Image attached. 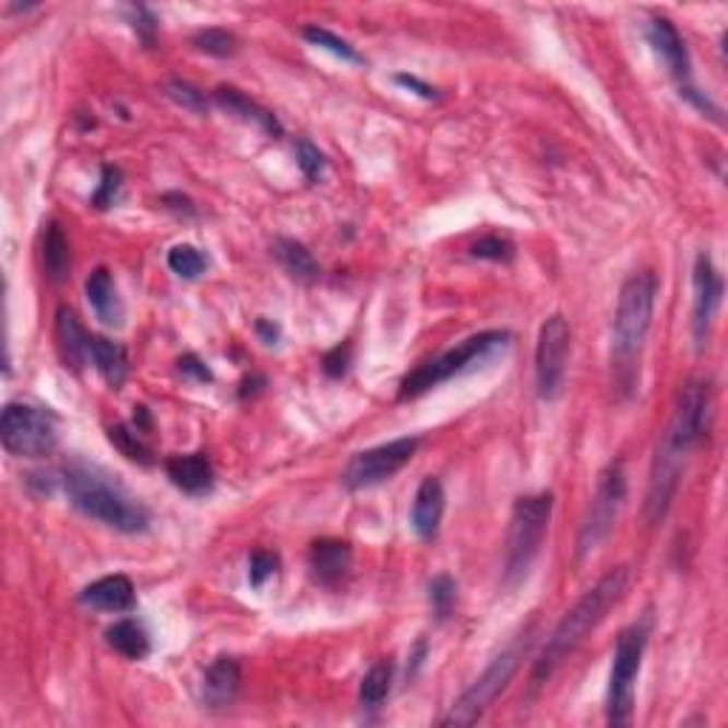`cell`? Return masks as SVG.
Masks as SVG:
<instances>
[{
    "label": "cell",
    "mask_w": 728,
    "mask_h": 728,
    "mask_svg": "<svg viewBox=\"0 0 728 728\" xmlns=\"http://www.w3.org/2000/svg\"><path fill=\"white\" fill-rule=\"evenodd\" d=\"M657 276L652 271L632 274L618 296L612 322V382L620 398H632L641 387V356L652 331Z\"/></svg>",
    "instance_id": "6da1fadb"
},
{
    "label": "cell",
    "mask_w": 728,
    "mask_h": 728,
    "mask_svg": "<svg viewBox=\"0 0 728 728\" xmlns=\"http://www.w3.org/2000/svg\"><path fill=\"white\" fill-rule=\"evenodd\" d=\"M626 586L629 570L626 566H614V570L606 572L592 589H586L584 598L577 600L570 612L558 620V626L552 629L547 646H544V652L538 655V660H535L533 666V678H529V689H533V692H538L544 683H549V678L556 675L558 666L584 643V637L606 618V612L623 598Z\"/></svg>",
    "instance_id": "7a4b0ae2"
},
{
    "label": "cell",
    "mask_w": 728,
    "mask_h": 728,
    "mask_svg": "<svg viewBox=\"0 0 728 728\" xmlns=\"http://www.w3.org/2000/svg\"><path fill=\"white\" fill-rule=\"evenodd\" d=\"M63 490L74 510L115 533L140 535L152 524L148 510L126 487L83 462H72L63 469Z\"/></svg>",
    "instance_id": "3957f363"
},
{
    "label": "cell",
    "mask_w": 728,
    "mask_h": 728,
    "mask_svg": "<svg viewBox=\"0 0 728 728\" xmlns=\"http://www.w3.org/2000/svg\"><path fill=\"white\" fill-rule=\"evenodd\" d=\"M510 342L512 336L506 331H484L469 336L462 345L450 347L447 354H441L439 359L425 361V365L404 375L402 384H398V402H413V398L425 396V393L450 382L455 375L478 368L484 361H490L498 350L510 347Z\"/></svg>",
    "instance_id": "277c9868"
},
{
    "label": "cell",
    "mask_w": 728,
    "mask_h": 728,
    "mask_svg": "<svg viewBox=\"0 0 728 728\" xmlns=\"http://www.w3.org/2000/svg\"><path fill=\"white\" fill-rule=\"evenodd\" d=\"M529 649H533V626L524 629L518 637H512L510 646H506L501 655L492 657L490 666H487V669L473 680L467 692L450 706L447 717L441 720V726H473V723L481 720L487 708L506 692V685L515 678V671L521 669V660L527 657Z\"/></svg>",
    "instance_id": "5b68a950"
},
{
    "label": "cell",
    "mask_w": 728,
    "mask_h": 728,
    "mask_svg": "<svg viewBox=\"0 0 728 728\" xmlns=\"http://www.w3.org/2000/svg\"><path fill=\"white\" fill-rule=\"evenodd\" d=\"M552 492L524 496L515 501L506 533V561H504V586H518L533 570L535 558L541 552L544 535L552 518Z\"/></svg>",
    "instance_id": "8992f818"
},
{
    "label": "cell",
    "mask_w": 728,
    "mask_h": 728,
    "mask_svg": "<svg viewBox=\"0 0 728 728\" xmlns=\"http://www.w3.org/2000/svg\"><path fill=\"white\" fill-rule=\"evenodd\" d=\"M649 643V620L632 623L618 637L609 671V692H606V720L609 726H629L635 712V683L641 675L643 652Z\"/></svg>",
    "instance_id": "52a82bcc"
},
{
    "label": "cell",
    "mask_w": 728,
    "mask_h": 728,
    "mask_svg": "<svg viewBox=\"0 0 728 728\" xmlns=\"http://www.w3.org/2000/svg\"><path fill=\"white\" fill-rule=\"evenodd\" d=\"M0 439L9 455L17 458H44L58 447L55 416L35 404L9 402L0 419Z\"/></svg>",
    "instance_id": "ba28073f"
},
{
    "label": "cell",
    "mask_w": 728,
    "mask_h": 728,
    "mask_svg": "<svg viewBox=\"0 0 728 728\" xmlns=\"http://www.w3.org/2000/svg\"><path fill=\"white\" fill-rule=\"evenodd\" d=\"M626 501V469L623 462L606 464L598 476V487L592 496V504L584 515L581 533H577V556L584 558L600 547L614 529L620 510Z\"/></svg>",
    "instance_id": "9c48e42d"
},
{
    "label": "cell",
    "mask_w": 728,
    "mask_h": 728,
    "mask_svg": "<svg viewBox=\"0 0 728 728\" xmlns=\"http://www.w3.org/2000/svg\"><path fill=\"white\" fill-rule=\"evenodd\" d=\"M712 384H708L706 379H689V382L680 387L671 421L660 439H664L666 444H671L675 450H680L683 455L694 453L708 435V430H712Z\"/></svg>",
    "instance_id": "30bf717a"
},
{
    "label": "cell",
    "mask_w": 728,
    "mask_h": 728,
    "mask_svg": "<svg viewBox=\"0 0 728 728\" xmlns=\"http://www.w3.org/2000/svg\"><path fill=\"white\" fill-rule=\"evenodd\" d=\"M572 331L570 322L556 313L538 331V345H535V384L538 396L544 402L561 396L563 382H566V361H570Z\"/></svg>",
    "instance_id": "8fae6325"
},
{
    "label": "cell",
    "mask_w": 728,
    "mask_h": 728,
    "mask_svg": "<svg viewBox=\"0 0 728 728\" xmlns=\"http://www.w3.org/2000/svg\"><path fill=\"white\" fill-rule=\"evenodd\" d=\"M419 435H404L393 439L387 444L370 447L365 453H356L345 469V487L347 490H370L375 484H384L396 476L398 469L410 464V458L419 450Z\"/></svg>",
    "instance_id": "7c38bea8"
},
{
    "label": "cell",
    "mask_w": 728,
    "mask_h": 728,
    "mask_svg": "<svg viewBox=\"0 0 728 728\" xmlns=\"http://www.w3.org/2000/svg\"><path fill=\"white\" fill-rule=\"evenodd\" d=\"M692 282H694L692 333H694V342H697V347L703 350V347L708 345L714 317H717V310H720V302H723V276H720V271L714 267L712 256H708L706 251H700L697 260H694Z\"/></svg>",
    "instance_id": "4fadbf2b"
},
{
    "label": "cell",
    "mask_w": 728,
    "mask_h": 728,
    "mask_svg": "<svg viewBox=\"0 0 728 728\" xmlns=\"http://www.w3.org/2000/svg\"><path fill=\"white\" fill-rule=\"evenodd\" d=\"M646 37H649L660 63L666 65V72L678 80L680 92L692 88V63H689V51H685L683 37L675 29V23L666 21V17H655L646 29Z\"/></svg>",
    "instance_id": "5bb4252c"
},
{
    "label": "cell",
    "mask_w": 728,
    "mask_h": 728,
    "mask_svg": "<svg viewBox=\"0 0 728 728\" xmlns=\"http://www.w3.org/2000/svg\"><path fill=\"white\" fill-rule=\"evenodd\" d=\"M55 339H58V354L65 370L80 373L92 361V336L86 333V327L80 325L77 313L72 308H58Z\"/></svg>",
    "instance_id": "9a60e30c"
},
{
    "label": "cell",
    "mask_w": 728,
    "mask_h": 728,
    "mask_svg": "<svg viewBox=\"0 0 728 728\" xmlns=\"http://www.w3.org/2000/svg\"><path fill=\"white\" fill-rule=\"evenodd\" d=\"M242 685V669L234 657H217L214 664L205 669L202 678V706L211 712H225L234 706V700Z\"/></svg>",
    "instance_id": "2e32d148"
},
{
    "label": "cell",
    "mask_w": 728,
    "mask_h": 728,
    "mask_svg": "<svg viewBox=\"0 0 728 728\" xmlns=\"http://www.w3.org/2000/svg\"><path fill=\"white\" fill-rule=\"evenodd\" d=\"M80 604L88 606V609H97V612L126 614L134 612L138 592H134V584L126 575H106L80 592Z\"/></svg>",
    "instance_id": "e0dca14e"
},
{
    "label": "cell",
    "mask_w": 728,
    "mask_h": 728,
    "mask_svg": "<svg viewBox=\"0 0 728 728\" xmlns=\"http://www.w3.org/2000/svg\"><path fill=\"white\" fill-rule=\"evenodd\" d=\"M350 563H354V549H350L347 541H339V538H319V541L310 544V575L322 586L339 584L342 577L347 575V570H350Z\"/></svg>",
    "instance_id": "ac0fdd59"
},
{
    "label": "cell",
    "mask_w": 728,
    "mask_h": 728,
    "mask_svg": "<svg viewBox=\"0 0 728 728\" xmlns=\"http://www.w3.org/2000/svg\"><path fill=\"white\" fill-rule=\"evenodd\" d=\"M166 476L186 496H208L214 490V467L205 453L171 455L166 462Z\"/></svg>",
    "instance_id": "d6986e66"
},
{
    "label": "cell",
    "mask_w": 728,
    "mask_h": 728,
    "mask_svg": "<svg viewBox=\"0 0 728 728\" xmlns=\"http://www.w3.org/2000/svg\"><path fill=\"white\" fill-rule=\"evenodd\" d=\"M441 518H444V487L439 478H425L416 490L410 510V524L421 541H435Z\"/></svg>",
    "instance_id": "ffe728a7"
},
{
    "label": "cell",
    "mask_w": 728,
    "mask_h": 728,
    "mask_svg": "<svg viewBox=\"0 0 728 728\" xmlns=\"http://www.w3.org/2000/svg\"><path fill=\"white\" fill-rule=\"evenodd\" d=\"M214 100H217L219 109L234 115L237 120H242V123L256 126V129H260L262 134H267V138H282V123L276 120L274 111L262 109L260 103L251 100V97L239 92V88L219 86L217 92H214Z\"/></svg>",
    "instance_id": "44dd1931"
},
{
    "label": "cell",
    "mask_w": 728,
    "mask_h": 728,
    "mask_svg": "<svg viewBox=\"0 0 728 728\" xmlns=\"http://www.w3.org/2000/svg\"><path fill=\"white\" fill-rule=\"evenodd\" d=\"M86 296L92 305L94 317L100 319L106 327L123 325V302L117 296V285L111 279L109 267H94L86 279Z\"/></svg>",
    "instance_id": "7402d4cb"
},
{
    "label": "cell",
    "mask_w": 728,
    "mask_h": 728,
    "mask_svg": "<svg viewBox=\"0 0 728 728\" xmlns=\"http://www.w3.org/2000/svg\"><path fill=\"white\" fill-rule=\"evenodd\" d=\"M274 256L282 267H285V274L290 279L302 282V285H313V282L322 276V267L319 262L313 260V253L299 242V239L290 237H279L274 242Z\"/></svg>",
    "instance_id": "603a6c76"
},
{
    "label": "cell",
    "mask_w": 728,
    "mask_h": 728,
    "mask_svg": "<svg viewBox=\"0 0 728 728\" xmlns=\"http://www.w3.org/2000/svg\"><path fill=\"white\" fill-rule=\"evenodd\" d=\"M106 643L117 655H123L126 660H145L152 652V637L138 620H117L115 626L106 629Z\"/></svg>",
    "instance_id": "cb8c5ba5"
},
{
    "label": "cell",
    "mask_w": 728,
    "mask_h": 728,
    "mask_svg": "<svg viewBox=\"0 0 728 728\" xmlns=\"http://www.w3.org/2000/svg\"><path fill=\"white\" fill-rule=\"evenodd\" d=\"M92 361L109 387H123L126 375H129V359H126V350L117 342L106 339V336H92Z\"/></svg>",
    "instance_id": "d4e9b609"
},
{
    "label": "cell",
    "mask_w": 728,
    "mask_h": 728,
    "mask_svg": "<svg viewBox=\"0 0 728 728\" xmlns=\"http://www.w3.org/2000/svg\"><path fill=\"white\" fill-rule=\"evenodd\" d=\"M44 271L49 282L63 285L72 271V253H69V239L58 223H49L44 231Z\"/></svg>",
    "instance_id": "484cf974"
},
{
    "label": "cell",
    "mask_w": 728,
    "mask_h": 728,
    "mask_svg": "<svg viewBox=\"0 0 728 728\" xmlns=\"http://www.w3.org/2000/svg\"><path fill=\"white\" fill-rule=\"evenodd\" d=\"M393 689V664L382 660V664L370 666V671L361 678L359 685V703L361 708H379L384 700L390 697Z\"/></svg>",
    "instance_id": "4316f807"
},
{
    "label": "cell",
    "mask_w": 728,
    "mask_h": 728,
    "mask_svg": "<svg viewBox=\"0 0 728 728\" xmlns=\"http://www.w3.org/2000/svg\"><path fill=\"white\" fill-rule=\"evenodd\" d=\"M109 441L115 444L120 453L129 458V462L140 464V467H152L154 464V453L152 447L143 441V433L134 430L131 425H117L109 430Z\"/></svg>",
    "instance_id": "83f0119b"
},
{
    "label": "cell",
    "mask_w": 728,
    "mask_h": 728,
    "mask_svg": "<svg viewBox=\"0 0 728 728\" xmlns=\"http://www.w3.org/2000/svg\"><path fill=\"white\" fill-rule=\"evenodd\" d=\"M302 37L310 46H317V49H322V51H331L333 58L345 60V63H354V65L365 63V58H361L359 51L347 44L345 37L333 35L331 29H322V26H305Z\"/></svg>",
    "instance_id": "f1b7e54d"
},
{
    "label": "cell",
    "mask_w": 728,
    "mask_h": 728,
    "mask_svg": "<svg viewBox=\"0 0 728 728\" xmlns=\"http://www.w3.org/2000/svg\"><path fill=\"white\" fill-rule=\"evenodd\" d=\"M191 46L208 58H234L239 51V40L228 29H200L191 37Z\"/></svg>",
    "instance_id": "f546056e"
},
{
    "label": "cell",
    "mask_w": 728,
    "mask_h": 728,
    "mask_svg": "<svg viewBox=\"0 0 728 728\" xmlns=\"http://www.w3.org/2000/svg\"><path fill=\"white\" fill-rule=\"evenodd\" d=\"M168 267L180 279H200L208 271V256L194 246H174L168 251Z\"/></svg>",
    "instance_id": "4dcf8cb0"
},
{
    "label": "cell",
    "mask_w": 728,
    "mask_h": 728,
    "mask_svg": "<svg viewBox=\"0 0 728 728\" xmlns=\"http://www.w3.org/2000/svg\"><path fill=\"white\" fill-rule=\"evenodd\" d=\"M427 598H430V606H433V612L439 620H447L453 614L455 598H458V586L450 575H435L430 581V592H427Z\"/></svg>",
    "instance_id": "1f68e13d"
},
{
    "label": "cell",
    "mask_w": 728,
    "mask_h": 728,
    "mask_svg": "<svg viewBox=\"0 0 728 728\" xmlns=\"http://www.w3.org/2000/svg\"><path fill=\"white\" fill-rule=\"evenodd\" d=\"M168 100H174L177 106H182L186 111H194V115H205L208 109V100H205V94L200 92L196 86L186 83V80H168L166 86H163Z\"/></svg>",
    "instance_id": "d6a6232c"
},
{
    "label": "cell",
    "mask_w": 728,
    "mask_h": 728,
    "mask_svg": "<svg viewBox=\"0 0 728 728\" xmlns=\"http://www.w3.org/2000/svg\"><path fill=\"white\" fill-rule=\"evenodd\" d=\"M120 188H123V174H120V168L103 166L100 182H97V188H94V194H92L94 208L109 211L117 202V196H120Z\"/></svg>",
    "instance_id": "836d02e7"
},
{
    "label": "cell",
    "mask_w": 728,
    "mask_h": 728,
    "mask_svg": "<svg viewBox=\"0 0 728 728\" xmlns=\"http://www.w3.org/2000/svg\"><path fill=\"white\" fill-rule=\"evenodd\" d=\"M296 166L308 182H319L325 174V154L319 152L310 140H296Z\"/></svg>",
    "instance_id": "e575fe53"
},
{
    "label": "cell",
    "mask_w": 728,
    "mask_h": 728,
    "mask_svg": "<svg viewBox=\"0 0 728 728\" xmlns=\"http://www.w3.org/2000/svg\"><path fill=\"white\" fill-rule=\"evenodd\" d=\"M469 253L476 256V260H487V262H512L515 260V246H512L510 239L504 237H484L478 239L476 246L469 248Z\"/></svg>",
    "instance_id": "d590c367"
},
{
    "label": "cell",
    "mask_w": 728,
    "mask_h": 728,
    "mask_svg": "<svg viewBox=\"0 0 728 728\" xmlns=\"http://www.w3.org/2000/svg\"><path fill=\"white\" fill-rule=\"evenodd\" d=\"M279 570V556L276 552H267V549H256L248 561V584L253 589H262L267 577H274Z\"/></svg>",
    "instance_id": "8d00e7d4"
},
{
    "label": "cell",
    "mask_w": 728,
    "mask_h": 728,
    "mask_svg": "<svg viewBox=\"0 0 728 728\" xmlns=\"http://www.w3.org/2000/svg\"><path fill=\"white\" fill-rule=\"evenodd\" d=\"M126 17H129V26L134 29V35L143 40L145 46H154V37H157L159 21L148 7H129L126 9Z\"/></svg>",
    "instance_id": "74e56055"
},
{
    "label": "cell",
    "mask_w": 728,
    "mask_h": 728,
    "mask_svg": "<svg viewBox=\"0 0 728 728\" xmlns=\"http://www.w3.org/2000/svg\"><path fill=\"white\" fill-rule=\"evenodd\" d=\"M350 359H354V347L347 345H336L333 350H327L325 359H322V370H325V375H331V379H342V375L350 370Z\"/></svg>",
    "instance_id": "f35d334b"
},
{
    "label": "cell",
    "mask_w": 728,
    "mask_h": 728,
    "mask_svg": "<svg viewBox=\"0 0 728 728\" xmlns=\"http://www.w3.org/2000/svg\"><path fill=\"white\" fill-rule=\"evenodd\" d=\"M177 365H180V373L182 375H191L194 382H202V384L214 382V373H211V368H208V365H205V361L200 359V356L186 354L180 361H177Z\"/></svg>",
    "instance_id": "ab89813d"
},
{
    "label": "cell",
    "mask_w": 728,
    "mask_h": 728,
    "mask_svg": "<svg viewBox=\"0 0 728 728\" xmlns=\"http://www.w3.org/2000/svg\"><path fill=\"white\" fill-rule=\"evenodd\" d=\"M396 86L407 88V92H413L416 97H421V100H439V92H435L430 83H425V80L413 77V74H396Z\"/></svg>",
    "instance_id": "60d3db41"
},
{
    "label": "cell",
    "mask_w": 728,
    "mask_h": 728,
    "mask_svg": "<svg viewBox=\"0 0 728 728\" xmlns=\"http://www.w3.org/2000/svg\"><path fill=\"white\" fill-rule=\"evenodd\" d=\"M256 336H260L262 342H265V345H276V342H279V325H276V322H271V319H256Z\"/></svg>",
    "instance_id": "b9f144b4"
},
{
    "label": "cell",
    "mask_w": 728,
    "mask_h": 728,
    "mask_svg": "<svg viewBox=\"0 0 728 728\" xmlns=\"http://www.w3.org/2000/svg\"><path fill=\"white\" fill-rule=\"evenodd\" d=\"M163 202H174V205H168V208L177 211V214H188V217H194V202L188 200V196L166 194V196H163Z\"/></svg>",
    "instance_id": "7bdbcfd3"
},
{
    "label": "cell",
    "mask_w": 728,
    "mask_h": 728,
    "mask_svg": "<svg viewBox=\"0 0 728 728\" xmlns=\"http://www.w3.org/2000/svg\"><path fill=\"white\" fill-rule=\"evenodd\" d=\"M262 387H265V379H262V375H251V379H246V382H242V390H239V398L256 396V393H260Z\"/></svg>",
    "instance_id": "ee69618b"
},
{
    "label": "cell",
    "mask_w": 728,
    "mask_h": 728,
    "mask_svg": "<svg viewBox=\"0 0 728 728\" xmlns=\"http://www.w3.org/2000/svg\"><path fill=\"white\" fill-rule=\"evenodd\" d=\"M425 655H427V641H419L416 643V652H413L410 655V660H413V669H407V675H416V671L421 669V664H425Z\"/></svg>",
    "instance_id": "f6af8a7d"
}]
</instances>
